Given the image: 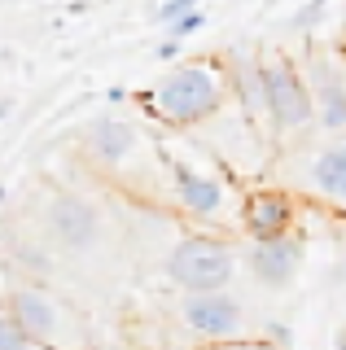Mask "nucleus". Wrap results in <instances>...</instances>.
<instances>
[{
	"label": "nucleus",
	"mask_w": 346,
	"mask_h": 350,
	"mask_svg": "<svg viewBox=\"0 0 346 350\" xmlns=\"http://www.w3.org/2000/svg\"><path fill=\"white\" fill-rule=\"evenodd\" d=\"M75 153L88 162L96 180H110L114 189L136 193L154 206H171V175L162 158L158 136H149L140 123L118 114H101L75 140Z\"/></svg>",
	"instance_id": "f257e3e1"
},
{
	"label": "nucleus",
	"mask_w": 346,
	"mask_h": 350,
	"mask_svg": "<svg viewBox=\"0 0 346 350\" xmlns=\"http://www.w3.org/2000/svg\"><path fill=\"white\" fill-rule=\"evenodd\" d=\"M136 105H145V114L167 131H198L202 123L219 118L232 105V79L224 53L180 57L145 92H136Z\"/></svg>",
	"instance_id": "f03ea898"
},
{
	"label": "nucleus",
	"mask_w": 346,
	"mask_h": 350,
	"mask_svg": "<svg viewBox=\"0 0 346 350\" xmlns=\"http://www.w3.org/2000/svg\"><path fill=\"white\" fill-rule=\"evenodd\" d=\"M162 158L171 175V211H180L189 224L207 228V232H241V193H237L232 175L211 158L198 140H176L158 136Z\"/></svg>",
	"instance_id": "7ed1b4c3"
},
{
	"label": "nucleus",
	"mask_w": 346,
	"mask_h": 350,
	"mask_svg": "<svg viewBox=\"0 0 346 350\" xmlns=\"http://www.w3.org/2000/svg\"><path fill=\"white\" fill-rule=\"evenodd\" d=\"M0 311L23 328V333H31L36 342H44L53 350H92L88 320L66 298H57L49 284L14 280L5 289V298H0Z\"/></svg>",
	"instance_id": "20e7f679"
},
{
	"label": "nucleus",
	"mask_w": 346,
	"mask_h": 350,
	"mask_svg": "<svg viewBox=\"0 0 346 350\" xmlns=\"http://www.w3.org/2000/svg\"><path fill=\"white\" fill-rule=\"evenodd\" d=\"M237 267H241V254L232 250L228 237L219 232H193V237H180L171 245L167 262V280L176 284L180 293H207V289H228L237 280Z\"/></svg>",
	"instance_id": "39448f33"
},
{
	"label": "nucleus",
	"mask_w": 346,
	"mask_h": 350,
	"mask_svg": "<svg viewBox=\"0 0 346 350\" xmlns=\"http://www.w3.org/2000/svg\"><path fill=\"white\" fill-rule=\"evenodd\" d=\"M263 70H267V96H272L276 145H302V136L316 131V101H311L302 62H294L285 49H263Z\"/></svg>",
	"instance_id": "423d86ee"
},
{
	"label": "nucleus",
	"mask_w": 346,
	"mask_h": 350,
	"mask_svg": "<svg viewBox=\"0 0 346 350\" xmlns=\"http://www.w3.org/2000/svg\"><path fill=\"white\" fill-rule=\"evenodd\" d=\"M302 75H307L311 101H316V127L324 136L346 131V53L338 40H320L316 31L302 49Z\"/></svg>",
	"instance_id": "0eeeda50"
},
{
	"label": "nucleus",
	"mask_w": 346,
	"mask_h": 350,
	"mask_svg": "<svg viewBox=\"0 0 346 350\" xmlns=\"http://www.w3.org/2000/svg\"><path fill=\"white\" fill-rule=\"evenodd\" d=\"M176 320L193 342H237L250 333V306L232 289H207V293H180L176 298Z\"/></svg>",
	"instance_id": "6e6552de"
},
{
	"label": "nucleus",
	"mask_w": 346,
	"mask_h": 350,
	"mask_svg": "<svg viewBox=\"0 0 346 350\" xmlns=\"http://www.w3.org/2000/svg\"><path fill=\"white\" fill-rule=\"evenodd\" d=\"M44 237L53 241V250H62V254H70V258L92 254L105 237V215L88 197L53 189V197L44 202Z\"/></svg>",
	"instance_id": "1a4fd4ad"
},
{
	"label": "nucleus",
	"mask_w": 346,
	"mask_h": 350,
	"mask_svg": "<svg viewBox=\"0 0 346 350\" xmlns=\"http://www.w3.org/2000/svg\"><path fill=\"white\" fill-rule=\"evenodd\" d=\"M224 66H228V79H232V105L241 109V114L276 145V136H272V96H267V70H263V49H241V44H237V49H224Z\"/></svg>",
	"instance_id": "9d476101"
},
{
	"label": "nucleus",
	"mask_w": 346,
	"mask_h": 350,
	"mask_svg": "<svg viewBox=\"0 0 346 350\" xmlns=\"http://www.w3.org/2000/svg\"><path fill=\"white\" fill-rule=\"evenodd\" d=\"M298 228V197L280 184H254L241 193V232L245 241H272Z\"/></svg>",
	"instance_id": "9b49d317"
},
{
	"label": "nucleus",
	"mask_w": 346,
	"mask_h": 350,
	"mask_svg": "<svg viewBox=\"0 0 346 350\" xmlns=\"http://www.w3.org/2000/svg\"><path fill=\"white\" fill-rule=\"evenodd\" d=\"M302 258H307V245H302L298 228L285 232V237H272V241H250V245L241 250L245 271H250L263 289H289L302 271Z\"/></svg>",
	"instance_id": "f8f14e48"
},
{
	"label": "nucleus",
	"mask_w": 346,
	"mask_h": 350,
	"mask_svg": "<svg viewBox=\"0 0 346 350\" xmlns=\"http://www.w3.org/2000/svg\"><path fill=\"white\" fill-rule=\"evenodd\" d=\"M298 184L320 202L346 206V140H329L320 149H307L298 167Z\"/></svg>",
	"instance_id": "ddd939ff"
},
{
	"label": "nucleus",
	"mask_w": 346,
	"mask_h": 350,
	"mask_svg": "<svg viewBox=\"0 0 346 350\" xmlns=\"http://www.w3.org/2000/svg\"><path fill=\"white\" fill-rule=\"evenodd\" d=\"M0 350H53V346H44V342H36L31 333H23L14 320H9L5 311H0Z\"/></svg>",
	"instance_id": "4468645a"
},
{
	"label": "nucleus",
	"mask_w": 346,
	"mask_h": 350,
	"mask_svg": "<svg viewBox=\"0 0 346 350\" xmlns=\"http://www.w3.org/2000/svg\"><path fill=\"white\" fill-rule=\"evenodd\" d=\"M324 9H329V0H307V5H302L298 14L289 18V27H294L298 36H311V27L320 22V14H324Z\"/></svg>",
	"instance_id": "2eb2a0df"
},
{
	"label": "nucleus",
	"mask_w": 346,
	"mask_h": 350,
	"mask_svg": "<svg viewBox=\"0 0 346 350\" xmlns=\"http://www.w3.org/2000/svg\"><path fill=\"white\" fill-rule=\"evenodd\" d=\"M193 9H202V0H162V5L154 9V18L162 22V27H171V22H176V18L193 14Z\"/></svg>",
	"instance_id": "dca6fc26"
},
{
	"label": "nucleus",
	"mask_w": 346,
	"mask_h": 350,
	"mask_svg": "<svg viewBox=\"0 0 346 350\" xmlns=\"http://www.w3.org/2000/svg\"><path fill=\"white\" fill-rule=\"evenodd\" d=\"M198 350H280L272 337H237V342H211V346H198Z\"/></svg>",
	"instance_id": "f3484780"
},
{
	"label": "nucleus",
	"mask_w": 346,
	"mask_h": 350,
	"mask_svg": "<svg viewBox=\"0 0 346 350\" xmlns=\"http://www.w3.org/2000/svg\"><path fill=\"white\" fill-rule=\"evenodd\" d=\"M207 27V14L202 9H193V14H185V18H176L167 27V36H176V40H189V36H198V31Z\"/></svg>",
	"instance_id": "a211bd4d"
},
{
	"label": "nucleus",
	"mask_w": 346,
	"mask_h": 350,
	"mask_svg": "<svg viewBox=\"0 0 346 350\" xmlns=\"http://www.w3.org/2000/svg\"><path fill=\"white\" fill-rule=\"evenodd\" d=\"M180 49H185V40L162 36V40H158V49H154V57H158V62H180Z\"/></svg>",
	"instance_id": "6ab92c4d"
},
{
	"label": "nucleus",
	"mask_w": 346,
	"mask_h": 350,
	"mask_svg": "<svg viewBox=\"0 0 346 350\" xmlns=\"http://www.w3.org/2000/svg\"><path fill=\"white\" fill-rule=\"evenodd\" d=\"M267 337L280 346V350H289L294 346V333H289V324H267Z\"/></svg>",
	"instance_id": "aec40b11"
},
{
	"label": "nucleus",
	"mask_w": 346,
	"mask_h": 350,
	"mask_svg": "<svg viewBox=\"0 0 346 350\" xmlns=\"http://www.w3.org/2000/svg\"><path fill=\"white\" fill-rule=\"evenodd\" d=\"M9 114H14V101H9V96H0V123H5Z\"/></svg>",
	"instance_id": "412c9836"
},
{
	"label": "nucleus",
	"mask_w": 346,
	"mask_h": 350,
	"mask_svg": "<svg viewBox=\"0 0 346 350\" xmlns=\"http://www.w3.org/2000/svg\"><path fill=\"white\" fill-rule=\"evenodd\" d=\"M338 350H346V324L338 328Z\"/></svg>",
	"instance_id": "4be33fe9"
},
{
	"label": "nucleus",
	"mask_w": 346,
	"mask_h": 350,
	"mask_svg": "<svg viewBox=\"0 0 346 350\" xmlns=\"http://www.w3.org/2000/svg\"><path fill=\"white\" fill-rule=\"evenodd\" d=\"M0 206H5V184H0Z\"/></svg>",
	"instance_id": "5701e85b"
},
{
	"label": "nucleus",
	"mask_w": 346,
	"mask_h": 350,
	"mask_svg": "<svg viewBox=\"0 0 346 350\" xmlns=\"http://www.w3.org/2000/svg\"><path fill=\"white\" fill-rule=\"evenodd\" d=\"M338 44H342V53H346V36H342V40H338Z\"/></svg>",
	"instance_id": "b1692460"
}]
</instances>
